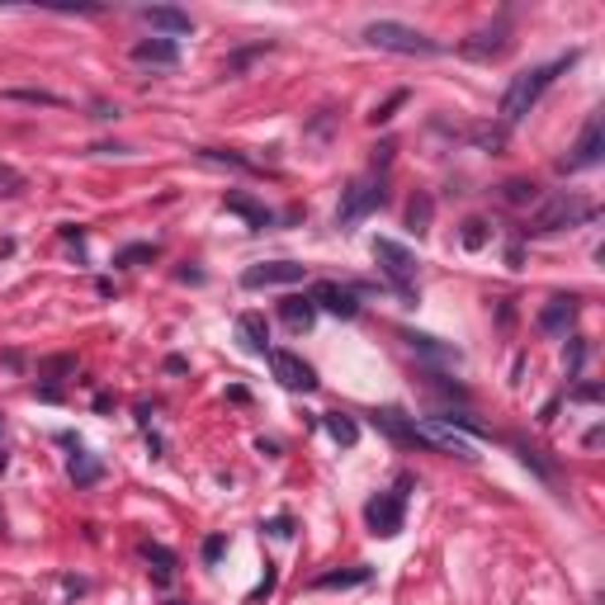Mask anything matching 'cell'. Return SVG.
Returning a JSON list of instances; mask_svg holds the SVG:
<instances>
[{
  "label": "cell",
  "instance_id": "cell-20",
  "mask_svg": "<svg viewBox=\"0 0 605 605\" xmlns=\"http://www.w3.org/2000/svg\"><path fill=\"white\" fill-rule=\"evenodd\" d=\"M100 478H104V463L95 459V454L76 449V454H72V483H76V487H95Z\"/></svg>",
  "mask_w": 605,
  "mask_h": 605
},
{
  "label": "cell",
  "instance_id": "cell-36",
  "mask_svg": "<svg viewBox=\"0 0 605 605\" xmlns=\"http://www.w3.org/2000/svg\"><path fill=\"white\" fill-rule=\"evenodd\" d=\"M0 431H5V421H0Z\"/></svg>",
  "mask_w": 605,
  "mask_h": 605
},
{
  "label": "cell",
  "instance_id": "cell-15",
  "mask_svg": "<svg viewBox=\"0 0 605 605\" xmlns=\"http://www.w3.org/2000/svg\"><path fill=\"white\" fill-rule=\"evenodd\" d=\"M572 318H577V298L572 294H558V298H548L544 308H540V332L563 336L572 326Z\"/></svg>",
  "mask_w": 605,
  "mask_h": 605
},
{
  "label": "cell",
  "instance_id": "cell-33",
  "mask_svg": "<svg viewBox=\"0 0 605 605\" xmlns=\"http://www.w3.org/2000/svg\"><path fill=\"white\" fill-rule=\"evenodd\" d=\"M393 142H383V147H374V166H388V161H393Z\"/></svg>",
  "mask_w": 605,
  "mask_h": 605
},
{
  "label": "cell",
  "instance_id": "cell-22",
  "mask_svg": "<svg viewBox=\"0 0 605 605\" xmlns=\"http://www.w3.org/2000/svg\"><path fill=\"white\" fill-rule=\"evenodd\" d=\"M431 218H435V199L431 195H411L407 199V232H431Z\"/></svg>",
  "mask_w": 605,
  "mask_h": 605
},
{
  "label": "cell",
  "instance_id": "cell-14",
  "mask_svg": "<svg viewBox=\"0 0 605 605\" xmlns=\"http://www.w3.org/2000/svg\"><path fill=\"white\" fill-rule=\"evenodd\" d=\"M137 15H142V24H151V29L166 34V38L195 34V19H189L185 10H175V5H147V10H137Z\"/></svg>",
  "mask_w": 605,
  "mask_h": 605
},
{
  "label": "cell",
  "instance_id": "cell-17",
  "mask_svg": "<svg viewBox=\"0 0 605 605\" xmlns=\"http://www.w3.org/2000/svg\"><path fill=\"white\" fill-rule=\"evenodd\" d=\"M237 336H241V346L251 350V355H270V322L260 318V312H241V318H237Z\"/></svg>",
  "mask_w": 605,
  "mask_h": 605
},
{
  "label": "cell",
  "instance_id": "cell-26",
  "mask_svg": "<svg viewBox=\"0 0 605 605\" xmlns=\"http://www.w3.org/2000/svg\"><path fill=\"white\" fill-rule=\"evenodd\" d=\"M142 558L157 563V577H161V582L175 572V554H171V548H161V544H142Z\"/></svg>",
  "mask_w": 605,
  "mask_h": 605
},
{
  "label": "cell",
  "instance_id": "cell-30",
  "mask_svg": "<svg viewBox=\"0 0 605 605\" xmlns=\"http://www.w3.org/2000/svg\"><path fill=\"white\" fill-rule=\"evenodd\" d=\"M10 100H29V104H62L57 95H43V90H10Z\"/></svg>",
  "mask_w": 605,
  "mask_h": 605
},
{
  "label": "cell",
  "instance_id": "cell-28",
  "mask_svg": "<svg viewBox=\"0 0 605 605\" xmlns=\"http://www.w3.org/2000/svg\"><path fill=\"white\" fill-rule=\"evenodd\" d=\"M483 241H487V223H483V218H469V223H463V246L478 251Z\"/></svg>",
  "mask_w": 605,
  "mask_h": 605
},
{
  "label": "cell",
  "instance_id": "cell-13",
  "mask_svg": "<svg viewBox=\"0 0 605 605\" xmlns=\"http://www.w3.org/2000/svg\"><path fill=\"white\" fill-rule=\"evenodd\" d=\"M511 52V24L497 19L492 29L483 34H473L469 43H463V57H473V62H492V57H506Z\"/></svg>",
  "mask_w": 605,
  "mask_h": 605
},
{
  "label": "cell",
  "instance_id": "cell-5",
  "mask_svg": "<svg viewBox=\"0 0 605 605\" xmlns=\"http://www.w3.org/2000/svg\"><path fill=\"white\" fill-rule=\"evenodd\" d=\"M407 492H411V478L402 473L393 492H379V497L364 506V525H369V534H383V540H393V534L402 530V520H407Z\"/></svg>",
  "mask_w": 605,
  "mask_h": 605
},
{
  "label": "cell",
  "instance_id": "cell-4",
  "mask_svg": "<svg viewBox=\"0 0 605 605\" xmlns=\"http://www.w3.org/2000/svg\"><path fill=\"white\" fill-rule=\"evenodd\" d=\"M374 260H379V270L393 280L397 294H402L407 308H417V256H411L402 241L379 237V241H374Z\"/></svg>",
  "mask_w": 605,
  "mask_h": 605
},
{
  "label": "cell",
  "instance_id": "cell-1",
  "mask_svg": "<svg viewBox=\"0 0 605 605\" xmlns=\"http://www.w3.org/2000/svg\"><path fill=\"white\" fill-rule=\"evenodd\" d=\"M577 57H558V62H548V66H530V72H520V76H511V86L502 90V104H497V114H502V123L506 128H516L520 119L530 114L534 104H540V95L554 86V76L558 72H568Z\"/></svg>",
  "mask_w": 605,
  "mask_h": 605
},
{
  "label": "cell",
  "instance_id": "cell-12",
  "mask_svg": "<svg viewBox=\"0 0 605 605\" xmlns=\"http://www.w3.org/2000/svg\"><path fill=\"white\" fill-rule=\"evenodd\" d=\"M298 280H302L298 260H265V265H251L241 274V288H284V284H298Z\"/></svg>",
  "mask_w": 605,
  "mask_h": 605
},
{
  "label": "cell",
  "instance_id": "cell-35",
  "mask_svg": "<svg viewBox=\"0 0 605 605\" xmlns=\"http://www.w3.org/2000/svg\"><path fill=\"white\" fill-rule=\"evenodd\" d=\"M270 591H274V572H265V582H260V586L251 591V601H265V596H270Z\"/></svg>",
  "mask_w": 605,
  "mask_h": 605
},
{
  "label": "cell",
  "instance_id": "cell-19",
  "mask_svg": "<svg viewBox=\"0 0 605 605\" xmlns=\"http://www.w3.org/2000/svg\"><path fill=\"white\" fill-rule=\"evenodd\" d=\"M280 318L294 326V332H312V322H318V308H312L308 294H288V298L280 302Z\"/></svg>",
  "mask_w": 605,
  "mask_h": 605
},
{
  "label": "cell",
  "instance_id": "cell-23",
  "mask_svg": "<svg viewBox=\"0 0 605 605\" xmlns=\"http://www.w3.org/2000/svg\"><path fill=\"white\" fill-rule=\"evenodd\" d=\"M322 425H326V435H332L336 445H346V449L355 445V440H360V425H355V421L346 417V411H326V421H322Z\"/></svg>",
  "mask_w": 605,
  "mask_h": 605
},
{
  "label": "cell",
  "instance_id": "cell-32",
  "mask_svg": "<svg viewBox=\"0 0 605 605\" xmlns=\"http://www.w3.org/2000/svg\"><path fill=\"white\" fill-rule=\"evenodd\" d=\"M572 397H577V402H596V397H601V388H596V383H582V388H577Z\"/></svg>",
  "mask_w": 605,
  "mask_h": 605
},
{
  "label": "cell",
  "instance_id": "cell-25",
  "mask_svg": "<svg viewBox=\"0 0 605 605\" xmlns=\"http://www.w3.org/2000/svg\"><path fill=\"white\" fill-rule=\"evenodd\" d=\"M147 260H157V246H151V241H137V246H123V251L114 256V265H119V270H137V265H147Z\"/></svg>",
  "mask_w": 605,
  "mask_h": 605
},
{
  "label": "cell",
  "instance_id": "cell-11",
  "mask_svg": "<svg viewBox=\"0 0 605 605\" xmlns=\"http://www.w3.org/2000/svg\"><path fill=\"white\" fill-rule=\"evenodd\" d=\"M312 308H322V312H332V318H355L360 312V298H355V288L346 284H336V280H322V284H312Z\"/></svg>",
  "mask_w": 605,
  "mask_h": 605
},
{
  "label": "cell",
  "instance_id": "cell-18",
  "mask_svg": "<svg viewBox=\"0 0 605 605\" xmlns=\"http://www.w3.org/2000/svg\"><path fill=\"white\" fill-rule=\"evenodd\" d=\"M223 209L237 213V218H246V227H251V232H265V227L274 223V213L265 209V203H256V199H246V195H227Z\"/></svg>",
  "mask_w": 605,
  "mask_h": 605
},
{
  "label": "cell",
  "instance_id": "cell-9",
  "mask_svg": "<svg viewBox=\"0 0 605 605\" xmlns=\"http://www.w3.org/2000/svg\"><path fill=\"white\" fill-rule=\"evenodd\" d=\"M417 425H421V435H425V449L454 454V459H478L469 440H463L459 431H454V425H445V421H440V417H421Z\"/></svg>",
  "mask_w": 605,
  "mask_h": 605
},
{
  "label": "cell",
  "instance_id": "cell-16",
  "mask_svg": "<svg viewBox=\"0 0 605 605\" xmlns=\"http://www.w3.org/2000/svg\"><path fill=\"white\" fill-rule=\"evenodd\" d=\"M133 62H142V66H175V62H180V48H175V38H137V43H133Z\"/></svg>",
  "mask_w": 605,
  "mask_h": 605
},
{
  "label": "cell",
  "instance_id": "cell-3",
  "mask_svg": "<svg viewBox=\"0 0 605 605\" xmlns=\"http://www.w3.org/2000/svg\"><path fill=\"white\" fill-rule=\"evenodd\" d=\"M360 38L369 48L402 52V57H435V52H440L435 38H425L421 29H411V24H402V19H374V24H364Z\"/></svg>",
  "mask_w": 605,
  "mask_h": 605
},
{
  "label": "cell",
  "instance_id": "cell-31",
  "mask_svg": "<svg viewBox=\"0 0 605 605\" xmlns=\"http://www.w3.org/2000/svg\"><path fill=\"white\" fill-rule=\"evenodd\" d=\"M223 548H227L223 534H209V540H203V563H218V558H223Z\"/></svg>",
  "mask_w": 605,
  "mask_h": 605
},
{
  "label": "cell",
  "instance_id": "cell-21",
  "mask_svg": "<svg viewBox=\"0 0 605 605\" xmlns=\"http://www.w3.org/2000/svg\"><path fill=\"white\" fill-rule=\"evenodd\" d=\"M369 582V568H364V563H360V568H341V572H322L318 577V582H312V586H318V591H346V586H364Z\"/></svg>",
  "mask_w": 605,
  "mask_h": 605
},
{
  "label": "cell",
  "instance_id": "cell-2",
  "mask_svg": "<svg viewBox=\"0 0 605 605\" xmlns=\"http://www.w3.org/2000/svg\"><path fill=\"white\" fill-rule=\"evenodd\" d=\"M596 218V203H591L586 195H577V189H558V195H548L540 209L530 213V227L534 237H548V232H563V227H582Z\"/></svg>",
  "mask_w": 605,
  "mask_h": 605
},
{
  "label": "cell",
  "instance_id": "cell-34",
  "mask_svg": "<svg viewBox=\"0 0 605 605\" xmlns=\"http://www.w3.org/2000/svg\"><path fill=\"white\" fill-rule=\"evenodd\" d=\"M270 534H280V540H288V534H294V520H288V516H280V520H274V525H270Z\"/></svg>",
  "mask_w": 605,
  "mask_h": 605
},
{
  "label": "cell",
  "instance_id": "cell-10",
  "mask_svg": "<svg viewBox=\"0 0 605 605\" xmlns=\"http://www.w3.org/2000/svg\"><path fill=\"white\" fill-rule=\"evenodd\" d=\"M374 425L393 440V445H402V449L425 445V435H421L417 417H407V411H397V407H379V411H374Z\"/></svg>",
  "mask_w": 605,
  "mask_h": 605
},
{
  "label": "cell",
  "instance_id": "cell-6",
  "mask_svg": "<svg viewBox=\"0 0 605 605\" xmlns=\"http://www.w3.org/2000/svg\"><path fill=\"white\" fill-rule=\"evenodd\" d=\"M383 199H388V189H383V180H374V175H364V180H355L346 195H341V209H336V227H355L364 223L369 213L383 209Z\"/></svg>",
  "mask_w": 605,
  "mask_h": 605
},
{
  "label": "cell",
  "instance_id": "cell-24",
  "mask_svg": "<svg viewBox=\"0 0 605 605\" xmlns=\"http://www.w3.org/2000/svg\"><path fill=\"white\" fill-rule=\"evenodd\" d=\"M411 341V350H421V355H431V360H445V364H459V350L454 346H440L435 336H417V332H407Z\"/></svg>",
  "mask_w": 605,
  "mask_h": 605
},
{
  "label": "cell",
  "instance_id": "cell-29",
  "mask_svg": "<svg viewBox=\"0 0 605 605\" xmlns=\"http://www.w3.org/2000/svg\"><path fill=\"white\" fill-rule=\"evenodd\" d=\"M397 104H407V90H393V95H388V104H379V109H374V114H369V119H374V123H388Z\"/></svg>",
  "mask_w": 605,
  "mask_h": 605
},
{
  "label": "cell",
  "instance_id": "cell-27",
  "mask_svg": "<svg viewBox=\"0 0 605 605\" xmlns=\"http://www.w3.org/2000/svg\"><path fill=\"white\" fill-rule=\"evenodd\" d=\"M534 195H540V189L530 180H506V203H534Z\"/></svg>",
  "mask_w": 605,
  "mask_h": 605
},
{
  "label": "cell",
  "instance_id": "cell-7",
  "mask_svg": "<svg viewBox=\"0 0 605 605\" xmlns=\"http://www.w3.org/2000/svg\"><path fill=\"white\" fill-rule=\"evenodd\" d=\"M270 374L280 379V388H288V393H312V388H318L312 364L298 360L294 350H270Z\"/></svg>",
  "mask_w": 605,
  "mask_h": 605
},
{
  "label": "cell",
  "instance_id": "cell-8",
  "mask_svg": "<svg viewBox=\"0 0 605 605\" xmlns=\"http://www.w3.org/2000/svg\"><path fill=\"white\" fill-rule=\"evenodd\" d=\"M601 151H605V123H601V119H586L582 137H577L572 151L558 161V171H586V166H596Z\"/></svg>",
  "mask_w": 605,
  "mask_h": 605
}]
</instances>
